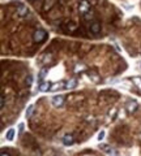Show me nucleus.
Returning a JSON list of instances; mask_svg holds the SVG:
<instances>
[{
	"label": "nucleus",
	"instance_id": "f257e3e1",
	"mask_svg": "<svg viewBox=\"0 0 141 156\" xmlns=\"http://www.w3.org/2000/svg\"><path fill=\"white\" fill-rule=\"evenodd\" d=\"M79 11L82 16H85L86 13L90 12V4L87 3V0H81L80 4H79Z\"/></svg>",
	"mask_w": 141,
	"mask_h": 156
},
{
	"label": "nucleus",
	"instance_id": "f03ea898",
	"mask_svg": "<svg viewBox=\"0 0 141 156\" xmlns=\"http://www.w3.org/2000/svg\"><path fill=\"white\" fill-rule=\"evenodd\" d=\"M45 38H46V31H45V30H42V29H39V30H37L35 33H34V35H33L34 42H37V43L42 42Z\"/></svg>",
	"mask_w": 141,
	"mask_h": 156
},
{
	"label": "nucleus",
	"instance_id": "7ed1b4c3",
	"mask_svg": "<svg viewBox=\"0 0 141 156\" xmlns=\"http://www.w3.org/2000/svg\"><path fill=\"white\" fill-rule=\"evenodd\" d=\"M63 104H64V96L63 95H55L52 98V105L54 107L59 108V107H61Z\"/></svg>",
	"mask_w": 141,
	"mask_h": 156
},
{
	"label": "nucleus",
	"instance_id": "20e7f679",
	"mask_svg": "<svg viewBox=\"0 0 141 156\" xmlns=\"http://www.w3.org/2000/svg\"><path fill=\"white\" fill-rule=\"evenodd\" d=\"M99 148L103 151V152H107V154H110V155H118V152L114 150V148H111V146H109V144H105V143H101L99 144Z\"/></svg>",
	"mask_w": 141,
	"mask_h": 156
},
{
	"label": "nucleus",
	"instance_id": "39448f33",
	"mask_svg": "<svg viewBox=\"0 0 141 156\" xmlns=\"http://www.w3.org/2000/svg\"><path fill=\"white\" fill-rule=\"evenodd\" d=\"M17 13H18V16L25 17V16H28V13H29V8L25 5V4H18V7H17Z\"/></svg>",
	"mask_w": 141,
	"mask_h": 156
},
{
	"label": "nucleus",
	"instance_id": "423d86ee",
	"mask_svg": "<svg viewBox=\"0 0 141 156\" xmlns=\"http://www.w3.org/2000/svg\"><path fill=\"white\" fill-rule=\"evenodd\" d=\"M137 101L136 100H132V101H128V104H127V111H128V113H133V112L137 109Z\"/></svg>",
	"mask_w": 141,
	"mask_h": 156
},
{
	"label": "nucleus",
	"instance_id": "0eeeda50",
	"mask_svg": "<svg viewBox=\"0 0 141 156\" xmlns=\"http://www.w3.org/2000/svg\"><path fill=\"white\" fill-rule=\"evenodd\" d=\"M76 86H77V80L76 78H71V80H68L65 82V89L67 90H72V89H75Z\"/></svg>",
	"mask_w": 141,
	"mask_h": 156
},
{
	"label": "nucleus",
	"instance_id": "6e6552de",
	"mask_svg": "<svg viewBox=\"0 0 141 156\" xmlns=\"http://www.w3.org/2000/svg\"><path fill=\"white\" fill-rule=\"evenodd\" d=\"M73 142H75L73 135H71V134H67V135H64V138H63V143L65 146H71Z\"/></svg>",
	"mask_w": 141,
	"mask_h": 156
},
{
	"label": "nucleus",
	"instance_id": "1a4fd4ad",
	"mask_svg": "<svg viewBox=\"0 0 141 156\" xmlns=\"http://www.w3.org/2000/svg\"><path fill=\"white\" fill-rule=\"evenodd\" d=\"M47 73H48L47 68H42V69L39 70V74H38V81H39V83L43 82V80H45L46 76H47Z\"/></svg>",
	"mask_w": 141,
	"mask_h": 156
},
{
	"label": "nucleus",
	"instance_id": "9d476101",
	"mask_svg": "<svg viewBox=\"0 0 141 156\" xmlns=\"http://www.w3.org/2000/svg\"><path fill=\"white\" fill-rule=\"evenodd\" d=\"M39 91H47V90H50L51 89V85H50V82H46V81H43L39 83Z\"/></svg>",
	"mask_w": 141,
	"mask_h": 156
},
{
	"label": "nucleus",
	"instance_id": "9b49d317",
	"mask_svg": "<svg viewBox=\"0 0 141 156\" xmlns=\"http://www.w3.org/2000/svg\"><path fill=\"white\" fill-rule=\"evenodd\" d=\"M90 30L93 31L94 34H98V33H99V30H101L99 23H98V22H93V23L90 25Z\"/></svg>",
	"mask_w": 141,
	"mask_h": 156
},
{
	"label": "nucleus",
	"instance_id": "f8f14e48",
	"mask_svg": "<svg viewBox=\"0 0 141 156\" xmlns=\"http://www.w3.org/2000/svg\"><path fill=\"white\" fill-rule=\"evenodd\" d=\"M14 133H16V131H14V129H9V130L7 131V135H6L7 140H9V142H11V140H13V139H14Z\"/></svg>",
	"mask_w": 141,
	"mask_h": 156
},
{
	"label": "nucleus",
	"instance_id": "ddd939ff",
	"mask_svg": "<svg viewBox=\"0 0 141 156\" xmlns=\"http://www.w3.org/2000/svg\"><path fill=\"white\" fill-rule=\"evenodd\" d=\"M58 89H65V82H58L56 85H54V86H51V90L52 91H55V90H58Z\"/></svg>",
	"mask_w": 141,
	"mask_h": 156
},
{
	"label": "nucleus",
	"instance_id": "4468645a",
	"mask_svg": "<svg viewBox=\"0 0 141 156\" xmlns=\"http://www.w3.org/2000/svg\"><path fill=\"white\" fill-rule=\"evenodd\" d=\"M34 109H35V105H34V104H30L28 107V109H26V117H28V119H29V117H32Z\"/></svg>",
	"mask_w": 141,
	"mask_h": 156
},
{
	"label": "nucleus",
	"instance_id": "2eb2a0df",
	"mask_svg": "<svg viewBox=\"0 0 141 156\" xmlns=\"http://www.w3.org/2000/svg\"><path fill=\"white\" fill-rule=\"evenodd\" d=\"M132 82H133V83H135V85L137 86L139 89L141 90V78H139V77H135V78H132Z\"/></svg>",
	"mask_w": 141,
	"mask_h": 156
},
{
	"label": "nucleus",
	"instance_id": "dca6fc26",
	"mask_svg": "<svg viewBox=\"0 0 141 156\" xmlns=\"http://www.w3.org/2000/svg\"><path fill=\"white\" fill-rule=\"evenodd\" d=\"M26 85H28V86H32V85H33V76H32V74H29V76L26 77Z\"/></svg>",
	"mask_w": 141,
	"mask_h": 156
},
{
	"label": "nucleus",
	"instance_id": "f3484780",
	"mask_svg": "<svg viewBox=\"0 0 141 156\" xmlns=\"http://www.w3.org/2000/svg\"><path fill=\"white\" fill-rule=\"evenodd\" d=\"M105 134H106V133H105V130H101L99 133H98V136H97V138H98V140H99V142H101V140L105 138Z\"/></svg>",
	"mask_w": 141,
	"mask_h": 156
},
{
	"label": "nucleus",
	"instance_id": "a211bd4d",
	"mask_svg": "<svg viewBox=\"0 0 141 156\" xmlns=\"http://www.w3.org/2000/svg\"><path fill=\"white\" fill-rule=\"evenodd\" d=\"M4 105H6V96H4V94H3L2 95V104H0V107L4 108Z\"/></svg>",
	"mask_w": 141,
	"mask_h": 156
},
{
	"label": "nucleus",
	"instance_id": "6ab92c4d",
	"mask_svg": "<svg viewBox=\"0 0 141 156\" xmlns=\"http://www.w3.org/2000/svg\"><path fill=\"white\" fill-rule=\"evenodd\" d=\"M84 17H85L86 20H89V18H91V17H93V12H91V11H90L89 13H86V14H85V16H84Z\"/></svg>",
	"mask_w": 141,
	"mask_h": 156
},
{
	"label": "nucleus",
	"instance_id": "aec40b11",
	"mask_svg": "<svg viewBox=\"0 0 141 156\" xmlns=\"http://www.w3.org/2000/svg\"><path fill=\"white\" fill-rule=\"evenodd\" d=\"M0 156H9V154H7V152H2V155Z\"/></svg>",
	"mask_w": 141,
	"mask_h": 156
},
{
	"label": "nucleus",
	"instance_id": "412c9836",
	"mask_svg": "<svg viewBox=\"0 0 141 156\" xmlns=\"http://www.w3.org/2000/svg\"><path fill=\"white\" fill-rule=\"evenodd\" d=\"M24 130V124H20V131Z\"/></svg>",
	"mask_w": 141,
	"mask_h": 156
},
{
	"label": "nucleus",
	"instance_id": "4be33fe9",
	"mask_svg": "<svg viewBox=\"0 0 141 156\" xmlns=\"http://www.w3.org/2000/svg\"><path fill=\"white\" fill-rule=\"evenodd\" d=\"M32 2H33V0H32Z\"/></svg>",
	"mask_w": 141,
	"mask_h": 156
}]
</instances>
